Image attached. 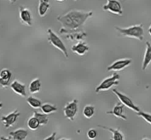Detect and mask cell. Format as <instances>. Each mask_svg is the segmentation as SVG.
<instances>
[{"label":"cell","instance_id":"cell-14","mask_svg":"<svg viewBox=\"0 0 151 140\" xmlns=\"http://www.w3.org/2000/svg\"><path fill=\"white\" fill-rule=\"evenodd\" d=\"M9 136L13 140H25L28 136V131L24 128H19L10 132Z\"/></svg>","mask_w":151,"mask_h":140},{"label":"cell","instance_id":"cell-19","mask_svg":"<svg viewBox=\"0 0 151 140\" xmlns=\"http://www.w3.org/2000/svg\"><path fill=\"white\" fill-rule=\"evenodd\" d=\"M42 87L41 80L39 78L34 79L30 82L29 84V91L30 93H36L40 92Z\"/></svg>","mask_w":151,"mask_h":140},{"label":"cell","instance_id":"cell-22","mask_svg":"<svg viewBox=\"0 0 151 140\" xmlns=\"http://www.w3.org/2000/svg\"><path fill=\"white\" fill-rule=\"evenodd\" d=\"M40 126H41V125H40V122H39V120H38L34 116H31V117L27 120V127H28L29 129L31 130V131H36V130H37Z\"/></svg>","mask_w":151,"mask_h":140},{"label":"cell","instance_id":"cell-11","mask_svg":"<svg viewBox=\"0 0 151 140\" xmlns=\"http://www.w3.org/2000/svg\"><path fill=\"white\" fill-rule=\"evenodd\" d=\"M12 73L7 68H4L0 71V87L6 88L11 84Z\"/></svg>","mask_w":151,"mask_h":140},{"label":"cell","instance_id":"cell-33","mask_svg":"<svg viewBox=\"0 0 151 140\" xmlns=\"http://www.w3.org/2000/svg\"><path fill=\"white\" fill-rule=\"evenodd\" d=\"M142 140H150V139H147V138H144V139H142Z\"/></svg>","mask_w":151,"mask_h":140},{"label":"cell","instance_id":"cell-15","mask_svg":"<svg viewBox=\"0 0 151 140\" xmlns=\"http://www.w3.org/2000/svg\"><path fill=\"white\" fill-rule=\"evenodd\" d=\"M97 127L102 128V129L107 130V131H110V132L111 133L112 137L110 140H124V135H123L122 133L120 131L119 128H118V129H115V128H110V127L104 126V125H97Z\"/></svg>","mask_w":151,"mask_h":140},{"label":"cell","instance_id":"cell-12","mask_svg":"<svg viewBox=\"0 0 151 140\" xmlns=\"http://www.w3.org/2000/svg\"><path fill=\"white\" fill-rule=\"evenodd\" d=\"M107 114L113 115L117 118H120L124 120H127V116L124 113V105H123L121 102H119L110 111H107Z\"/></svg>","mask_w":151,"mask_h":140},{"label":"cell","instance_id":"cell-4","mask_svg":"<svg viewBox=\"0 0 151 140\" xmlns=\"http://www.w3.org/2000/svg\"><path fill=\"white\" fill-rule=\"evenodd\" d=\"M47 39H48L49 42L53 47H55L56 48L59 49V51H61L62 52V53L65 55V57H68V52L65 43L62 42L60 37L54 31H53L51 29H48L47 30Z\"/></svg>","mask_w":151,"mask_h":140},{"label":"cell","instance_id":"cell-16","mask_svg":"<svg viewBox=\"0 0 151 140\" xmlns=\"http://www.w3.org/2000/svg\"><path fill=\"white\" fill-rule=\"evenodd\" d=\"M151 62V43L149 42H146V50L144 55L143 62H142V68L143 71H145L148 65Z\"/></svg>","mask_w":151,"mask_h":140},{"label":"cell","instance_id":"cell-18","mask_svg":"<svg viewBox=\"0 0 151 140\" xmlns=\"http://www.w3.org/2000/svg\"><path fill=\"white\" fill-rule=\"evenodd\" d=\"M50 8V1L49 0H40L38 13L41 17H44Z\"/></svg>","mask_w":151,"mask_h":140},{"label":"cell","instance_id":"cell-25","mask_svg":"<svg viewBox=\"0 0 151 140\" xmlns=\"http://www.w3.org/2000/svg\"><path fill=\"white\" fill-rule=\"evenodd\" d=\"M137 116H140L141 118H142L143 119H145L147 123H149L150 125H151V113H146V112L144 111H139V113H136Z\"/></svg>","mask_w":151,"mask_h":140},{"label":"cell","instance_id":"cell-27","mask_svg":"<svg viewBox=\"0 0 151 140\" xmlns=\"http://www.w3.org/2000/svg\"><path fill=\"white\" fill-rule=\"evenodd\" d=\"M56 133L53 132V134H50L48 137L45 138L44 140H56Z\"/></svg>","mask_w":151,"mask_h":140},{"label":"cell","instance_id":"cell-32","mask_svg":"<svg viewBox=\"0 0 151 140\" xmlns=\"http://www.w3.org/2000/svg\"><path fill=\"white\" fill-rule=\"evenodd\" d=\"M59 140H72V139H65V138H62Z\"/></svg>","mask_w":151,"mask_h":140},{"label":"cell","instance_id":"cell-1","mask_svg":"<svg viewBox=\"0 0 151 140\" xmlns=\"http://www.w3.org/2000/svg\"><path fill=\"white\" fill-rule=\"evenodd\" d=\"M93 14V11H81L71 10L64 15L60 16L57 20L62 25L63 28L68 30H75L83 27L85 22Z\"/></svg>","mask_w":151,"mask_h":140},{"label":"cell","instance_id":"cell-28","mask_svg":"<svg viewBox=\"0 0 151 140\" xmlns=\"http://www.w3.org/2000/svg\"><path fill=\"white\" fill-rule=\"evenodd\" d=\"M0 140H12V139H11L10 138H7V137H5V136H1L0 137Z\"/></svg>","mask_w":151,"mask_h":140},{"label":"cell","instance_id":"cell-30","mask_svg":"<svg viewBox=\"0 0 151 140\" xmlns=\"http://www.w3.org/2000/svg\"><path fill=\"white\" fill-rule=\"evenodd\" d=\"M9 1L11 4H14V3H15L17 0H9Z\"/></svg>","mask_w":151,"mask_h":140},{"label":"cell","instance_id":"cell-26","mask_svg":"<svg viewBox=\"0 0 151 140\" xmlns=\"http://www.w3.org/2000/svg\"><path fill=\"white\" fill-rule=\"evenodd\" d=\"M87 136H88V139L91 140H93L96 138L97 136V131L93 128H91L89 131L87 133Z\"/></svg>","mask_w":151,"mask_h":140},{"label":"cell","instance_id":"cell-31","mask_svg":"<svg viewBox=\"0 0 151 140\" xmlns=\"http://www.w3.org/2000/svg\"><path fill=\"white\" fill-rule=\"evenodd\" d=\"M2 106H3V104L2 102H0V110L2 108Z\"/></svg>","mask_w":151,"mask_h":140},{"label":"cell","instance_id":"cell-23","mask_svg":"<svg viewBox=\"0 0 151 140\" xmlns=\"http://www.w3.org/2000/svg\"><path fill=\"white\" fill-rule=\"evenodd\" d=\"M95 114V107L92 105H87L83 109V115L87 119H91Z\"/></svg>","mask_w":151,"mask_h":140},{"label":"cell","instance_id":"cell-6","mask_svg":"<svg viewBox=\"0 0 151 140\" xmlns=\"http://www.w3.org/2000/svg\"><path fill=\"white\" fill-rule=\"evenodd\" d=\"M102 8L104 11H109L116 15L123 14L122 6L119 0H107V3L103 5Z\"/></svg>","mask_w":151,"mask_h":140},{"label":"cell","instance_id":"cell-5","mask_svg":"<svg viewBox=\"0 0 151 140\" xmlns=\"http://www.w3.org/2000/svg\"><path fill=\"white\" fill-rule=\"evenodd\" d=\"M113 93L118 97L120 102H121L123 105H124V107H127L128 108L131 109L132 110H133V111L136 112V113H139V111H141L140 108L133 102V100H132L130 97H127V95H125L124 93H121V92L119 91L117 89H113Z\"/></svg>","mask_w":151,"mask_h":140},{"label":"cell","instance_id":"cell-10","mask_svg":"<svg viewBox=\"0 0 151 140\" xmlns=\"http://www.w3.org/2000/svg\"><path fill=\"white\" fill-rule=\"evenodd\" d=\"M20 116V113L17 110L8 113V115L2 116L1 118V120L3 122V125L5 128H9L12 127L14 124L17 122L19 116Z\"/></svg>","mask_w":151,"mask_h":140},{"label":"cell","instance_id":"cell-24","mask_svg":"<svg viewBox=\"0 0 151 140\" xmlns=\"http://www.w3.org/2000/svg\"><path fill=\"white\" fill-rule=\"evenodd\" d=\"M33 116L39 120L41 125H47V122H48V116H47V115L45 114V113H40V112L38 111H34Z\"/></svg>","mask_w":151,"mask_h":140},{"label":"cell","instance_id":"cell-17","mask_svg":"<svg viewBox=\"0 0 151 140\" xmlns=\"http://www.w3.org/2000/svg\"><path fill=\"white\" fill-rule=\"evenodd\" d=\"M88 50H89V47L85 42H79V43L73 45L71 48V51L73 53H77L80 56L85 54Z\"/></svg>","mask_w":151,"mask_h":140},{"label":"cell","instance_id":"cell-13","mask_svg":"<svg viewBox=\"0 0 151 140\" xmlns=\"http://www.w3.org/2000/svg\"><path fill=\"white\" fill-rule=\"evenodd\" d=\"M11 88L12 89L13 91L15 93L18 94V95L21 96V97H25L27 96V93H26V85L23 83L20 82L18 80H14L10 84Z\"/></svg>","mask_w":151,"mask_h":140},{"label":"cell","instance_id":"cell-7","mask_svg":"<svg viewBox=\"0 0 151 140\" xmlns=\"http://www.w3.org/2000/svg\"><path fill=\"white\" fill-rule=\"evenodd\" d=\"M78 110H79V108H78V100H73V101L67 103L66 105L65 106L63 109L64 115H65V116L67 119L73 121L75 119L76 114H77Z\"/></svg>","mask_w":151,"mask_h":140},{"label":"cell","instance_id":"cell-29","mask_svg":"<svg viewBox=\"0 0 151 140\" xmlns=\"http://www.w3.org/2000/svg\"><path fill=\"white\" fill-rule=\"evenodd\" d=\"M148 33H149V34L150 35V36H151V25L150 26L149 28H148Z\"/></svg>","mask_w":151,"mask_h":140},{"label":"cell","instance_id":"cell-34","mask_svg":"<svg viewBox=\"0 0 151 140\" xmlns=\"http://www.w3.org/2000/svg\"><path fill=\"white\" fill-rule=\"evenodd\" d=\"M56 1H58V2H62L64 0H56Z\"/></svg>","mask_w":151,"mask_h":140},{"label":"cell","instance_id":"cell-8","mask_svg":"<svg viewBox=\"0 0 151 140\" xmlns=\"http://www.w3.org/2000/svg\"><path fill=\"white\" fill-rule=\"evenodd\" d=\"M131 62L132 60L130 59H118L109 65L107 70L108 71H120L128 67Z\"/></svg>","mask_w":151,"mask_h":140},{"label":"cell","instance_id":"cell-2","mask_svg":"<svg viewBox=\"0 0 151 140\" xmlns=\"http://www.w3.org/2000/svg\"><path fill=\"white\" fill-rule=\"evenodd\" d=\"M116 30L123 36L130 38H134L142 41L144 39V28L143 25L139 24L132 25L127 27H120L116 26Z\"/></svg>","mask_w":151,"mask_h":140},{"label":"cell","instance_id":"cell-20","mask_svg":"<svg viewBox=\"0 0 151 140\" xmlns=\"http://www.w3.org/2000/svg\"><path fill=\"white\" fill-rule=\"evenodd\" d=\"M41 110L43 113L46 115H48L51 113H54V112L57 111L58 108L54 105H51L50 103H44L42 105Z\"/></svg>","mask_w":151,"mask_h":140},{"label":"cell","instance_id":"cell-21","mask_svg":"<svg viewBox=\"0 0 151 140\" xmlns=\"http://www.w3.org/2000/svg\"><path fill=\"white\" fill-rule=\"evenodd\" d=\"M27 102L28 103L30 107L35 109L40 108H41L42 105V102L40 99L36 98V97H32V96L27 97Z\"/></svg>","mask_w":151,"mask_h":140},{"label":"cell","instance_id":"cell-9","mask_svg":"<svg viewBox=\"0 0 151 140\" xmlns=\"http://www.w3.org/2000/svg\"><path fill=\"white\" fill-rule=\"evenodd\" d=\"M19 19L22 24L27 26H31L33 25V16L28 8L25 7L20 6L19 8Z\"/></svg>","mask_w":151,"mask_h":140},{"label":"cell","instance_id":"cell-35","mask_svg":"<svg viewBox=\"0 0 151 140\" xmlns=\"http://www.w3.org/2000/svg\"><path fill=\"white\" fill-rule=\"evenodd\" d=\"M73 1H76V0H73Z\"/></svg>","mask_w":151,"mask_h":140},{"label":"cell","instance_id":"cell-3","mask_svg":"<svg viewBox=\"0 0 151 140\" xmlns=\"http://www.w3.org/2000/svg\"><path fill=\"white\" fill-rule=\"evenodd\" d=\"M119 79L120 76L117 73H113V75L103 79L101 82L96 87V93L108 90L113 86L118 85L119 84Z\"/></svg>","mask_w":151,"mask_h":140}]
</instances>
